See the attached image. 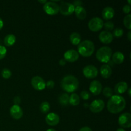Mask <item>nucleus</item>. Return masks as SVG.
Wrapping results in <instances>:
<instances>
[{
  "mask_svg": "<svg viewBox=\"0 0 131 131\" xmlns=\"http://www.w3.org/2000/svg\"><path fill=\"white\" fill-rule=\"evenodd\" d=\"M130 90H131L130 88H129V90H128V94H129V97H130Z\"/></svg>",
  "mask_w": 131,
  "mask_h": 131,
  "instance_id": "43",
  "label": "nucleus"
},
{
  "mask_svg": "<svg viewBox=\"0 0 131 131\" xmlns=\"http://www.w3.org/2000/svg\"><path fill=\"white\" fill-rule=\"evenodd\" d=\"M46 122L47 125L54 126L58 124L60 122V116L54 113H50L46 116Z\"/></svg>",
  "mask_w": 131,
  "mask_h": 131,
  "instance_id": "14",
  "label": "nucleus"
},
{
  "mask_svg": "<svg viewBox=\"0 0 131 131\" xmlns=\"http://www.w3.org/2000/svg\"><path fill=\"white\" fill-rule=\"evenodd\" d=\"M104 26V22L101 18L93 17L88 22V26L90 30L93 32H97L101 30Z\"/></svg>",
  "mask_w": 131,
  "mask_h": 131,
  "instance_id": "5",
  "label": "nucleus"
},
{
  "mask_svg": "<svg viewBox=\"0 0 131 131\" xmlns=\"http://www.w3.org/2000/svg\"><path fill=\"white\" fill-rule=\"evenodd\" d=\"M12 72L8 69H3L1 71V76L4 79H9L11 77Z\"/></svg>",
  "mask_w": 131,
  "mask_h": 131,
  "instance_id": "29",
  "label": "nucleus"
},
{
  "mask_svg": "<svg viewBox=\"0 0 131 131\" xmlns=\"http://www.w3.org/2000/svg\"><path fill=\"white\" fill-rule=\"evenodd\" d=\"M104 27L106 29L107 31H112L114 29V24L113 22L111 21H107L104 23Z\"/></svg>",
  "mask_w": 131,
  "mask_h": 131,
  "instance_id": "31",
  "label": "nucleus"
},
{
  "mask_svg": "<svg viewBox=\"0 0 131 131\" xmlns=\"http://www.w3.org/2000/svg\"><path fill=\"white\" fill-rule=\"evenodd\" d=\"M123 34H124V30L122 28H117L116 29H114L113 33V36L116 37V38H120V37H122Z\"/></svg>",
  "mask_w": 131,
  "mask_h": 131,
  "instance_id": "30",
  "label": "nucleus"
},
{
  "mask_svg": "<svg viewBox=\"0 0 131 131\" xmlns=\"http://www.w3.org/2000/svg\"><path fill=\"white\" fill-rule=\"evenodd\" d=\"M3 27V21L2 19L0 18V30L2 29Z\"/></svg>",
  "mask_w": 131,
  "mask_h": 131,
  "instance_id": "40",
  "label": "nucleus"
},
{
  "mask_svg": "<svg viewBox=\"0 0 131 131\" xmlns=\"http://www.w3.org/2000/svg\"><path fill=\"white\" fill-rule=\"evenodd\" d=\"M83 75L88 79H93L98 75V70L93 65H87L83 70Z\"/></svg>",
  "mask_w": 131,
  "mask_h": 131,
  "instance_id": "10",
  "label": "nucleus"
},
{
  "mask_svg": "<svg viewBox=\"0 0 131 131\" xmlns=\"http://www.w3.org/2000/svg\"><path fill=\"white\" fill-rule=\"evenodd\" d=\"M38 2L40 3L45 4V3H47V1H46V0H42V1H40V0H39V1H38Z\"/></svg>",
  "mask_w": 131,
  "mask_h": 131,
  "instance_id": "42",
  "label": "nucleus"
},
{
  "mask_svg": "<svg viewBox=\"0 0 131 131\" xmlns=\"http://www.w3.org/2000/svg\"><path fill=\"white\" fill-rule=\"evenodd\" d=\"M31 84L33 88L38 91L43 90L46 88V82L40 76L36 75L31 79Z\"/></svg>",
  "mask_w": 131,
  "mask_h": 131,
  "instance_id": "9",
  "label": "nucleus"
},
{
  "mask_svg": "<svg viewBox=\"0 0 131 131\" xmlns=\"http://www.w3.org/2000/svg\"><path fill=\"white\" fill-rule=\"evenodd\" d=\"M114 15H115V10L113 8L107 6V7L104 8L102 10V16L105 20H110L113 17Z\"/></svg>",
  "mask_w": 131,
  "mask_h": 131,
  "instance_id": "18",
  "label": "nucleus"
},
{
  "mask_svg": "<svg viewBox=\"0 0 131 131\" xmlns=\"http://www.w3.org/2000/svg\"><path fill=\"white\" fill-rule=\"evenodd\" d=\"M127 37H128V39H129V40L130 41L131 40V31H129V33H128Z\"/></svg>",
  "mask_w": 131,
  "mask_h": 131,
  "instance_id": "41",
  "label": "nucleus"
},
{
  "mask_svg": "<svg viewBox=\"0 0 131 131\" xmlns=\"http://www.w3.org/2000/svg\"><path fill=\"white\" fill-rule=\"evenodd\" d=\"M105 106V103L101 99H96L94 100L93 102L91 103L89 108L90 110L92 113H97L104 110Z\"/></svg>",
  "mask_w": 131,
  "mask_h": 131,
  "instance_id": "11",
  "label": "nucleus"
},
{
  "mask_svg": "<svg viewBox=\"0 0 131 131\" xmlns=\"http://www.w3.org/2000/svg\"><path fill=\"white\" fill-rule=\"evenodd\" d=\"M79 131H92V130L88 127H83Z\"/></svg>",
  "mask_w": 131,
  "mask_h": 131,
  "instance_id": "38",
  "label": "nucleus"
},
{
  "mask_svg": "<svg viewBox=\"0 0 131 131\" xmlns=\"http://www.w3.org/2000/svg\"><path fill=\"white\" fill-rule=\"evenodd\" d=\"M80 96L83 100H88V99L90 98V95L89 92H87V91L84 90V91H82V92H81Z\"/></svg>",
  "mask_w": 131,
  "mask_h": 131,
  "instance_id": "33",
  "label": "nucleus"
},
{
  "mask_svg": "<svg viewBox=\"0 0 131 131\" xmlns=\"http://www.w3.org/2000/svg\"><path fill=\"white\" fill-rule=\"evenodd\" d=\"M40 110L42 113H47L50 110V104L47 101L42 102V104L40 106Z\"/></svg>",
  "mask_w": 131,
  "mask_h": 131,
  "instance_id": "26",
  "label": "nucleus"
},
{
  "mask_svg": "<svg viewBox=\"0 0 131 131\" xmlns=\"http://www.w3.org/2000/svg\"><path fill=\"white\" fill-rule=\"evenodd\" d=\"M99 38L102 43H105V44H109V43H111L113 40V36L110 31H102V32L100 33L99 35Z\"/></svg>",
  "mask_w": 131,
  "mask_h": 131,
  "instance_id": "13",
  "label": "nucleus"
},
{
  "mask_svg": "<svg viewBox=\"0 0 131 131\" xmlns=\"http://www.w3.org/2000/svg\"><path fill=\"white\" fill-rule=\"evenodd\" d=\"M6 52H7V50L6 47L0 45V60H2L5 57Z\"/></svg>",
  "mask_w": 131,
  "mask_h": 131,
  "instance_id": "32",
  "label": "nucleus"
},
{
  "mask_svg": "<svg viewBox=\"0 0 131 131\" xmlns=\"http://www.w3.org/2000/svg\"><path fill=\"white\" fill-rule=\"evenodd\" d=\"M131 11V7L129 5H126L123 7V12L125 14H129Z\"/></svg>",
  "mask_w": 131,
  "mask_h": 131,
  "instance_id": "35",
  "label": "nucleus"
},
{
  "mask_svg": "<svg viewBox=\"0 0 131 131\" xmlns=\"http://www.w3.org/2000/svg\"><path fill=\"white\" fill-rule=\"evenodd\" d=\"M81 40V37L79 33L74 32L72 33L70 36V41L73 45L75 46H78L80 43Z\"/></svg>",
  "mask_w": 131,
  "mask_h": 131,
  "instance_id": "23",
  "label": "nucleus"
},
{
  "mask_svg": "<svg viewBox=\"0 0 131 131\" xmlns=\"http://www.w3.org/2000/svg\"><path fill=\"white\" fill-rule=\"evenodd\" d=\"M118 124L123 128H130L131 127V114L130 113L122 114L118 118Z\"/></svg>",
  "mask_w": 131,
  "mask_h": 131,
  "instance_id": "8",
  "label": "nucleus"
},
{
  "mask_svg": "<svg viewBox=\"0 0 131 131\" xmlns=\"http://www.w3.org/2000/svg\"><path fill=\"white\" fill-rule=\"evenodd\" d=\"M59 5L53 1H47V3L43 5V10L48 15H56L59 12Z\"/></svg>",
  "mask_w": 131,
  "mask_h": 131,
  "instance_id": "6",
  "label": "nucleus"
},
{
  "mask_svg": "<svg viewBox=\"0 0 131 131\" xmlns=\"http://www.w3.org/2000/svg\"><path fill=\"white\" fill-rule=\"evenodd\" d=\"M126 101L125 99L118 95H113L107 102V107L108 111L113 114L118 113L125 109Z\"/></svg>",
  "mask_w": 131,
  "mask_h": 131,
  "instance_id": "1",
  "label": "nucleus"
},
{
  "mask_svg": "<svg viewBox=\"0 0 131 131\" xmlns=\"http://www.w3.org/2000/svg\"><path fill=\"white\" fill-rule=\"evenodd\" d=\"M128 89V84L126 82L121 81L118 83L117 84L115 85V88H114V91L117 94H122V93H125Z\"/></svg>",
  "mask_w": 131,
  "mask_h": 131,
  "instance_id": "17",
  "label": "nucleus"
},
{
  "mask_svg": "<svg viewBox=\"0 0 131 131\" xmlns=\"http://www.w3.org/2000/svg\"><path fill=\"white\" fill-rule=\"evenodd\" d=\"M66 63L67 61H65V59H61V60H60V61H59V64H60L61 66H64L65 65H66Z\"/></svg>",
  "mask_w": 131,
  "mask_h": 131,
  "instance_id": "39",
  "label": "nucleus"
},
{
  "mask_svg": "<svg viewBox=\"0 0 131 131\" xmlns=\"http://www.w3.org/2000/svg\"><path fill=\"white\" fill-rule=\"evenodd\" d=\"M131 15L130 14H128L126 16L124 17V26H125V28H127L128 29H131Z\"/></svg>",
  "mask_w": 131,
  "mask_h": 131,
  "instance_id": "27",
  "label": "nucleus"
},
{
  "mask_svg": "<svg viewBox=\"0 0 131 131\" xmlns=\"http://www.w3.org/2000/svg\"><path fill=\"white\" fill-rule=\"evenodd\" d=\"M102 93H103V95L106 97H111L113 96V90L111 89L110 87L107 86L105 87L103 89V91H102Z\"/></svg>",
  "mask_w": 131,
  "mask_h": 131,
  "instance_id": "28",
  "label": "nucleus"
},
{
  "mask_svg": "<svg viewBox=\"0 0 131 131\" xmlns=\"http://www.w3.org/2000/svg\"><path fill=\"white\" fill-rule=\"evenodd\" d=\"M59 7H60L59 12H60L62 15L66 16L72 14L75 10V6L73 5V4L68 2H62Z\"/></svg>",
  "mask_w": 131,
  "mask_h": 131,
  "instance_id": "7",
  "label": "nucleus"
},
{
  "mask_svg": "<svg viewBox=\"0 0 131 131\" xmlns=\"http://www.w3.org/2000/svg\"><path fill=\"white\" fill-rule=\"evenodd\" d=\"M14 101V105H17V106H19V104H20V102H21V99H20V97L17 96V97H15V98L14 99V101Z\"/></svg>",
  "mask_w": 131,
  "mask_h": 131,
  "instance_id": "36",
  "label": "nucleus"
},
{
  "mask_svg": "<svg viewBox=\"0 0 131 131\" xmlns=\"http://www.w3.org/2000/svg\"><path fill=\"white\" fill-rule=\"evenodd\" d=\"M79 55L78 52L75 50H68L64 54V59L65 60V61H68V62H75L79 58Z\"/></svg>",
  "mask_w": 131,
  "mask_h": 131,
  "instance_id": "12",
  "label": "nucleus"
},
{
  "mask_svg": "<svg viewBox=\"0 0 131 131\" xmlns=\"http://www.w3.org/2000/svg\"><path fill=\"white\" fill-rule=\"evenodd\" d=\"M100 72H101V76L106 79L110 78L112 74V70H111V67H110L107 64L102 65L101 69H100Z\"/></svg>",
  "mask_w": 131,
  "mask_h": 131,
  "instance_id": "19",
  "label": "nucleus"
},
{
  "mask_svg": "<svg viewBox=\"0 0 131 131\" xmlns=\"http://www.w3.org/2000/svg\"><path fill=\"white\" fill-rule=\"evenodd\" d=\"M59 103L63 106H67L69 104V95L66 93H63L59 96Z\"/></svg>",
  "mask_w": 131,
  "mask_h": 131,
  "instance_id": "24",
  "label": "nucleus"
},
{
  "mask_svg": "<svg viewBox=\"0 0 131 131\" xmlns=\"http://www.w3.org/2000/svg\"><path fill=\"white\" fill-rule=\"evenodd\" d=\"M80 102V98L79 95L76 93H72L71 95L69 97V104L72 106H78Z\"/></svg>",
  "mask_w": 131,
  "mask_h": 131,
  "instance_id": "25",
  "label": "nucleus"
},
{
  "mask_svg": "<svg viewBox=\"0 0 131 131\" xmlns=\"http://www.w3.org/2000/svg\"><path fill=\"white\" fill-rule=\"evenodd\" d=\"M12 117L15 120H19L23 115V111L21 107L17 105H13L10 110Z\"/></svg>",
  "mask_w": 131,
  "mask_h": 131,
  "instance_id": "15",
  "label": "nucleus"
},
{
  "mask_svg": "<svg viewBox=\"0 0 131 131\" xmlns=\"http://www.w3.org/2000/svg\"><path fill=\"white\" fill-rule=\"evenodd\" d=\"M112 56V50L110 47L104 46L99 49L96 53L97 60L101 63H107Z\"/></svg>",
  "mask_w": 131,
  "mask_h": 131,
  "instance_id": "4",
  "label": "nucleus"
},
{
  "mask_svg": "<svg viewBox=\"0 0 131 131\" xmlns=\"http://www.w3.org/2000/svg\"><path fill=\"white\" fill-rule=\"evenodd\" d=\"M111 57H112V61L113 63L119 65V64L122 63L123 61H124V55L118 51L115 52Z\"/></svg>",
  "mask_w": 131,
  "mask_h": 131,
  "instance_id": "21",
  "label": "nucleus"
},
{
  "mask_svg": "<svg viewBox=\"0 0 131 131\" xmlns=\"http://www.w3.org/2000/svg\"><path fill=\"white\" fill-rule=\"evenodd\" d=\"M90 91L94 95H98L102 91V84L99 81L94 80L90 84Z\"/></svg>",
  "mask_w": 131,
  "mask_h": 131,
  "instance_id": "16",
  "label": "nucleus"
},
{
  "mask_svg": "<svg viewBox=\"0 0 131 131\" xmlns=\"http://www.w3.org/2000/svg\"><path fill=\"white\" fill-rule=\"evenodd\" d=\"M46 131H56V130H54V129H47Z\"/></svg>",
  "mask_w": 131,
  "mask_h": 131,
  "instance_id": "45",
  "label": "nucleus"
},
{
  "mask_svg": "<svg viewBox=\"0 0 131 131\" xmlns=\"http://www.w3.org/2000/svg\"><path fill=\"white\" fill-rule=\"evenodd\" d=\"M55 84L54 82L52 80H49L46 83V86H47L48 88H50V89H52V88H54Z\"/></svg>",
  "mask_w": 131,
  "mask_h": 131,
  "instance_id": "34",
  "label": "nucleus"
},
{
  "mask_svg": "<svg viewBox=\"0 0 131 131\" xmlns=\"http://www.w3.org/2000/svg\"><path fill=\"white\" fill-rule=\"evenodd\" d=\"M73 5H74V6H82L83 5V2H82L81 1H74V3H73Z\"/></svg>",
  "mask_w": 131,
  "mask_h": 131,
  "instance_id": "37",
  "label": "nucleus"
},
{
  "mask_svg": "<svg viewBox=\"0 0 131 131\" xmlns=\"http://www.w3.org/2000/svg\"><path fill=\"white\" fill-rule=\"evenodd\" d=\"M78 54L83 57H89L92 56L95 51L94 43L90 40H84L80 42L78 46Z\"/></svg>",
  "mask_w": 131,
  "mask_h": 131,
  "instance_id": "3",
  "label": "nucleus"
},
{
  "mask_svg": "<svg viewBox=\"0 0 131 131\" xmlns=\"http://www.w3.org/2000/svg\"><path fill=\"white\" fill-rule=\"evenodd\" d=\"M116 131H125V130H124V129H122V128H120V129H118Z\"/></svg>",
  "mask_w": 131,
  "mask_h": 131,
  "instance_id": "44",
  "label": "nucleus"
},
{
  "mask_svg": "<svg viewBox=\"0 0 131 131\" xmlns=\"http://www.w3.org/2000/svg\"><path fill=\"white\" fill-rule=\"evenodd\" d=\"M74 12H75L76 17L79 20H83L86 17V11L83 6H75Z\"/></svg>",
  "mask_w": 131,
  "mask_h": 131,
  "instance_id": "20",
  "label": "nucleus"
},
{
  "mask_svg": "<svg viewBox=\"0 0 131 131\" xmlns=\"http://www.w3.org/2000/svg\"><path fill=\"white\" fill-rule=\"evenodd\" d=\"M15 41H16V38L15 36L13 34L7 35L4 38V43L8 47L12 46L15 43Z\"/></svg>",
  "mask_w": 131,
  "mask_h": 131,
  "instance_id": "22",
  "label": "nucleus"
},
{
  "mask_svg": "<svg viewBox=\"0 0 131 131\" xmlns=\"http://www.w3.org/2000/svg\"><path fill=\"white\" fill-rule=\"evenodd\" d=\"M62 89L68 93H73L78 90L79 87V81L75 76L68 75L64 77L61 81Z\"/></svg>",
  "mask_w": 131,
  "mask_h": 131,
  "instance_id": "2",
  "label": "nucleus"
}]
</instances>
